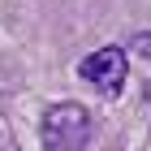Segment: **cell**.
Instances as JSON below:
<instances>
[{
  "label": "cell",
  "instance_id": "cell-1",
  "mask_svg": "<svg viewBox=\"0 0 151 151\" xmlns=\"http://www.w3.org/2000/svg\"><path fill=\"white\" fill-rule=\"evenodd\" d=\"M91 129H95V121L86 108L73 104V99H60L43 112L39 138H43V151H82L91 142Z\"/></svg>",
  "mask_w": 151,
  "mask_h": 151
},
{
  "label": "cell",
  "instance_id": "cell-2",
  "mask_svg": "<svg viewBox=\"0 0 151 151\" xmlns=\"http://www.w3.org/2000/svg\"><path fill=\"white\" fill-rule=\"evenodd\" d=\"M78 73H82L86 82H95L108 99H116V95L125 91L129 60H125V52H121V47H99V52H91V56H82Z\"/></svg>",
  "mask_w": 151,
  "mask_h": 151
}]
</instances>
